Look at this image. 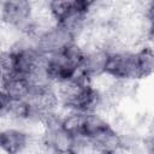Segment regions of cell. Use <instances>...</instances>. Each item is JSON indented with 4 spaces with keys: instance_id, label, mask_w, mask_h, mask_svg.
I'll return each instance as SVG.
<instances>
[{
    "instance_id": "obj_13",
    "label": "cell",
    "mask_w": 154,
    "mask_h": 154,
    "mask_svg": "<svg viewBox=\"0 0 154 154\" xmlns=\"http://www.w3.org/2000/svg\"><path fill=\"white\" fill-rule=\"evenodd\" d=\"M146 45L149 46V47H152V48L154 49V32H149L148 38H147V43H146Z\"/></svg>"
},
{
    "instance_id": "obj_14",
    "label": "cell",
    "mask_w": 154,
    "mask_h": 154,
    "mask_svg": "<svg viewBox=\"0 0 154 154\" xmlns=\"http://www.w3.org/2000/svg\"><path fill=\"white\" fill-rule=\"evenodd\" d=\"M60 154H73L72 152H66V153H60Z\"/></svg>"
},
{
    "instance_id": "obj_12",
    "label": "cell",
    "mask_w": 154,
    "mask_h": 154,
    "mask_svg": "<svg viewBox=\"0 0 154 154\" xmlns=\"http://www.w3.org/2000/svg\"><path fill=\"white\" fill-rule=\"evenodd\" d=\"M143 149L144 154H154V131L143 138Z\"/></svg>"
},
{
    "instance_id": "obj_3",
    "label": "cell",
    "mask_w": 154,
    "mask_h": 154,
    "mask_svg": "<svg viewBox=\"0 0 154 154\" xmlns=\"http://www.w3.org/2000/svg\"><path fill=\"white\" fill-rule=\"evenodd\" d=\"M34 40L35 47L45 57L59 54L75 42V37L59 24L41 31Z\"/></svg>"
},
{
    "instance_id": "obj_9",
    "label": "cell",
    "mask_w": 154,
    "mask_h": 154,
    "mask_svg": "<svg viewBox=\"0 0 154 154\" xmlns=\"http://www.w3.org/2000/svg\"><path fill=\"white\" fill-rule=\"evenodd\" d=\"M111 126V123L99 112H88L84 114L83 123V137L87 140H93L100 132Z\"/></svg>"
},
{
    "instance_id": "obj_6",
    "label": "cell",
    "mask_w": 154,
    "mask_h": 154,
    "mask_svg": "<svg viewBox=\"0 0 154 154\" xmlns=\"http://www.w3.org/2000/svg\"><path fill=\"white\" fill-rule=\"evenodd\" d=\"M97 154H117L124 148V137L112 125L90 140Z\"/></svg>"
},
{
    "instance_id": "obj_2",
    "label": "cell",
    "mask_w": 154,
    "mask_h": 154,
    "mask_svg": "<svg viewBox=\"0 0 154 154\" xmlns=\"http://www.w3.org/2000/svg\"><path fill=\"white\" fill-rule=\"evenodd\" d=\"M106 75L116 81L140 82L136 52L129 49H119L109 52Z\"/></svg>"
},
{
    "instance_id": "obj_5",
    "label": "cell",
    "mask_w": 154,
    "mask_h": 154,
    "mask_svg": "<svg viewBox=\"0 0 154 154\" xmlns=\"http://www.w3.org/2000/svg\"><path fill=\"white\" fill-rule=\"evenodd\" d=\"M109 52L102 48H90L84 51V55L79 66V72L83 77L93 81L106 75V66Z\"/></svg>"
},
{
    "instance_id": "obj_10",
    "label": "cell",
    "mask_w": 154,
    "mask_h": 154,
    "mask_svg": "<svg viewBox=\"0 0 154 154\" xmlns=\"http://www.w3.org/2000/svg\"><path fill=\"white\" fill-rule=\"evenodd\" d=\"M136 52L140 79L154 77V49L149 46H142Z\"/></svg>"
},
{
    "instance_id": "obj_11",
    "label": "cell",
    "mask_w": 154,
    "mask_h": 154,
    "mask_svg": "<svg viewBox=\"0 0 154 154\" xmlns=\"http://www.w3.org/2000/svg\"><path fill=\"white\" fill-rule=\"evenodd\" d=\"M48 7L52 17L57 23H60L75 10V0H54L48 1Z\"/></svg>"
},
{
    "instance_id": "obj_8",
    "label": "cell",
    "mask_w": 154,
    "mask_h": 154,
    "mask_svg": "<svg viewBox=\"0 0 154 154\" xmlns=\"http://www.w3.org/2000/svg\"><path fill=\"white\" fill-rule=\"evenodd\" d=\"M84 114L77 111H63L60 117V126L61 129L72 138L83 137V123Z\"/></svg>"
},
{
    "instance_id": "obj_1",
    "label": "cell",
    "mask_w": 154,
    "mask_h": 154,
    "mask_svg": "<svg viewBox=\"0 0 154 154\" xmlns=\"http://www.w3.org/2000/svg\"><path fill=\"white\" fill-rule=\"evenodd\" d=\"M2 25L18 30L20 34L34 37V8L26 0H6L0 5Z\"/></svg>"
},
{
    "instance_id": "obj_7",
    "label": "cell",
    "mask_w": 154,
    "mask_h": 154,
    "mask_svg": "<svg viewBox=\"0 0 154 154\" xmlns=\"http://www.w3.org/2000/svg\"><path fill=\"white\" fill-rule=\"evenodd\" d=\"M10 101L26 100L30 96V87L26 79L22 76H7L1 77V93Z\"/></svg>"
},
{
    "instance_id": "obj_4",
    "label": "cell",
    "mask_w": 154,
    "mask_h": 154,
    "mask_svg": "<svg viewBox=\"0 0 154 154\" xmlns=\"http://www.w3.org/2000/svg\"><path fill=\"white\" fill-rule=\"evenodd\" d=\"M32 137L26 130L18 126H4L0 131V147L2 154H23L31 144Z\"/></svg>"
}]
</instances>
